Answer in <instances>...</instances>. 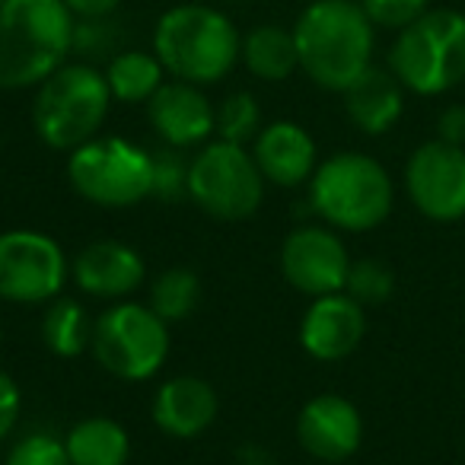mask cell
Masks as SVG:
<instances>
[{
	"instance_id": "ba28073f",
	"label": "cell",
	"mask_w": 465,
	"mask_h": 465,
	"mask_svg": "<svg viewBox=\"0 0 465 465\" xmlns=\"http://www.w3.org/2000/svg\"><path fill=\"white\" fill-rule=\"evenodd\" d=\"M90 351L105 373L143 382L160 373L169 357V322H163L150 303L118 300L93 325Z\"/></svg>"
},
{
	"instance_id": "4316f807",
	"label": "cell",
	"mask_w": 465,
	"mask_h": 465,
	"mask_svg": "<svg viewBox=\"0 0 465 465\" xmlns=\"http://www.w3.org/2000/svg\"><path fill=\"white\" fill-rule=\"evenodd\" d=\"M4 465H71V456L64 440L52 433H26L20 443H14Z\"/></svg>"
},
{
	"instance_id": "d6a6232c",
	"label": "cell",
	"mask_w": 465,
	"mask_h": 465,
	"mask_svg": "<svg viewBox=\"0 0 465 465\" xmlns=\"http://www.w3.org/2000/svg\"><path fill=\"white\" fill-rule=\"evenodd\" d=\"M240 462L242 465H268V452L262 450V446L249 443V446H242V450H240Z\"/></svg>"
},
{
	"instance_id": "6da1fadb",
	"label": "cell",
	"mask_w": 465,
	"mask_h": 465,
	"mask_svg": "<svg viewBox=\"0 0 465 465\" xmlns=\"http://www.w3.org/2000/svg\"><path fill=\"white\" fill-rule=\"evenodd\" d=\"M373 23L354 0H316L293 26L303 74L316 86L344 93L373 64Z\"/></svg>"
},
{
	"instance_id": "ac0fdd59",
	"label": "cell",
	"mask_w": 465,
	"mask_h": 465,
	"mask_svg": "<svg viewBox=\"0 0 465 465\" xmlns=\"http://www.w3.org/2000/svg\"><path fill=\"white\" fill-rule=\"evenodd\" d=\"M217 392L201 376H173L153 395V420L166 437L194 440L217 420Z\"/></svg>"
},
{
	"instance_id": "d4e9b609",
	"label": "cell",
	"mask_w": 465,
	"mask_h": 465,
	"mask_svg": "<svg viewBox=\"0 0 465 465\" xmlns=\"http://www.w3.org/2000/svg\"><path fill=\"white\" fill-rule=\"evenodd\" d=\"M262 131V109L249 93H232L213 109V134L226 143H252Z\"/></svg>"
},
{
	"instance_id": "1f68e13d",
	"label": "cell",
	"mask_w": 465,
	"mask_h": 465,
	"mask_svg": "<svg viewBox=\"0 0 465 465\" xmlns=\"http://www.w3.org/2000/svg\"><path fill=\"white\" fill-rule=\"evenodd\" d=\"M77 20H105L122 0H64Z\"/></svg>"
},
{
	"instance_id": "f1b7e54d",
	"label": "cell",
	"mask_w": 465,
	"mask_h": 465,
	"mask_svg": "<svg viewBox=\"0 0 465 465\" xmlns=\"http://www.w3.org/2000/svg\"><path fill=\"white\" fill-rule=\"evenodd\" d=\"M361 7L373 26L401 33L427 14V0H361Z\"/></svg>"
},
{
	"instance_id": "8992f818",
	"label": "cell",
	"mask_w": 465,
	"mask_h": 465,
	"mask_svg": "<svg viewBox=\"0 0 465 465\" xmlns=\"http://www.w3.org/2000/svg\"><path fill=\"white\" fill-rule=\"evenodd\" d=\"M389 71L418 96H440L465 80V14L427 10L389 52Z\"/></svg>"
},
{
	"instance_id": "9a60e30c",
	"label": "cell",
	"mask_w": 465,
	"mask_h": 465,
	"mask_svg": "<svg viewBox=\"0 0 465 465\" xmlns=\"http://www.w3.org/2000/svg\"><path fill=\"white\" fill-rule=\"evenodd\" d=\"M74 281L86 297L96 300H128L147 281V265L141 252L118 240H96L80 249V255L71 265Z\"/></svg>"
},
{
	"instance_id": "4dcf8cb0",
	"label": "cell",
	"mask_w": 465,
	"mask_h": 465,
	"mask_svg": "<svg viewBox=\"0 0 465 465\" xmlns=\"http://www.w3.org/2000/svg\"><path fill=\"white\" fill-rule=\"evenodd\" d=\"M437 137L446 143H465V105H450L443 115L437 118Z\"/></svg>"
},
{
	"instance_id": "3957f363",
	"label": "cell",
	"mask_w": 465,
	"mask_h": 465,
	"mask_svg": "<svg viewBox=\"0 0 465 465\" xmlns=\"http://www.w3.org/2000/svg\"><path fill=\"white\" fill-rule=\"evenodd\" d=\"M240 33L220 10L179 4L153 29V54L166 74L194 86L223 80L240 61Z\"/></svg>"
},
{
	"instance_id": "9c48e42d",
	"label": "cell",
	"mask_w": 465,
	"mask_h": 465,
	"mask_svg": "<svg viewBox=\"0 0 465 465\" xmlns=\"http://www.w3.org/2000/svg\"><path fill=\"white\" fill-rule=\"evenodd\" d=\"M188 198L213 220L240 223L255 217L265 198V175L240 143L211 141L188 163Z\"/></svg>"
},
{
	"instance_id": "83f0119b",
	"label": "cell",
	"mask_w": 465,
	"mask_h": 465,
	"mask_svg": "<svg viewBox=\"0 0 465 465\" xmlns=\"http://www.w3.org/2000/svg\"><path fill=\"white\" fill-rule=\"evenodd\" d=\"M188 163L175 147L153 153V194L163 201H175L188 194Z\"/></svg>"
},
{
	"instance_id": "cb8c5ba5",
	"label": "cell",
	"mask_w": 465,
	"mask_h": 465,
	"mask_svg": "<svg viewBox=\"0 0 465 465\" xmlns=\"http://www.w3.org/2000/svg\"><path fill=\"white\" fill-rule=\"evenodd\" d=\"M201 303V278L192 268H166L150 287V310L163 322H185Z\"/></svg>"
},
{
	"instance_id": "ffe728a7",
	"label": "cell",
	"mask_w": 465,
	"mask_h": 465,
	"mask_svg": "<svg viewBox=\"0 0 465 465\" xmlns=\"http://www.w3.org/2000/svg\"><path fill=\"white\" fill-rule=\"evenodd\" d=\"M71 465H124L131 456V437L115 418L93 414L67 430L64 437Z\"/></svg>"
},
{
	"instance_id": "603a6c76",
	"label": "cell",
	"mask_w": 465,
	"mask_h": 465,
	"mask_svg": "<svg viewBox=\"0 0 465 465\" xmlns=\"http://www.w3.org/2000/svg\"><path fill=\"white\" fill-rule=\"evenodd\" d=\"M163 74L166 67L160 64L156 54L122 52L105 67V84L118 103H150V96L163 86Z\"/></svg>"
},
{
	"instance_id": "44dd1931",
	"label": "cell",
	"mask_w": 465,
	"mask_h": 465,
	"mask_svg": "<svg viewBox=\"0 0 465 465\" xmlns=\"http://www.w3.org/2000/svg\"><path fill=\"white\" fill-rule=\"evenodd\" d=\"M240 61L255 74L259 80H287L300 67L297 39L293 29L281 26H255L252 33L242 35L240 42Z\"/></svg>"
},
{
	"instance_id": "8fae6325",
	"label": "cell",
	"mask_w": 465,
	"mask_h": 465,
	"mask_svg": "<svg viewBox=\"0 0 465 465\" xmlns=\"http://www.w3.org/2000/svg\"><path fill=\"white\" fill-rule=\"evenodd\" d=\"M405 192L411 204L433 223H456L465 217V147L427 141L408 156Z\"/></svg>"
},
{
	"instance_id": "7c38bea8",
	"label": "cell",
	"mask_w": 465,
	"mask_h": 465,
	"mask_svg": "<svg viewBox=\"0 0 465 465\" xmlns=\"http://www.w3.org/2000/svg\"><path fill=\"white\" fill-rule=\"evenodd\" d=\"M281 272L293 291L312 300L341 293L351 272L348 246L331 226H297L281 246Z\"/></svg>"
},
{
	"instance_id": "d6986e66",
	"label": "cell",
	"mask_w": 465,
	"mask_h": 465,
	"mask_svg": "<svg viewBox=\"0 0 465 465\" xmlns=\"http://www.w3.org/2000/svg\"><path fill=\"white\" fill-rule=\"evenodd\" d=\"M344 96V112L354 122L357 131L363 134H386L399 124L401 109H405V86L399 84L392 71L370 64L348 90Z\"/></svg>"
},
{
	"instance_id": "e0dca14e",
	"label": "cell",
	"mask_w": 465,
	"mask_h": 465,
	"mask_svg": "<svg viewBox=\"0 0 465 465\" xmlns=\"http://www.w3.org/2000/svg\"><path fill=\"white\" fill-rule=\"evenodd\" d=\"M252 156L259 163L265 182L281 188H297L312 179L316 160V141L310 131L297 122H274L259 131L252 141Z\"/></svg>"
},
{
	"instance_id": "7a4b0ae2",
	"label": "cell",
	"mask_w": 465,
	"mask_h": 465,
	"mask_svg": "<svg viewBox=\"0 0 465 465\" xmlns=\"http://www.w3.org/2000/svg\"><path fill=\"white\" fill-rule=\"evenodd\" d=\"M64 0H0V90L39 86L74 52Z\"/></svg>"
},
{
	"instance_id": "484cf974",
	"label": "cell",
	"mask_w": 465,
	"mask_h": 465,
	"mask_svg": "<svg viewBox=\"0 0 465 465\" xmlns=\"http://www.w3.org/2000/svg\"><path fill=\"white\" fill-rule=\"evenodd\" d=\"M392 291H395V274L389 272L386 262H380V259L351 262L344 293H348V297H354L361 306L386 303V300L392 297Z\"/></svg>"
},
{
	"instance_id": "52a82bcc",
	"label": "cell",
	"mask_w": 465,
	"mask_h": 465,
	"mask_svg": "<svg viewBox=\"0 0 465 465\" xmlns=\"http://www.w3.org/2000/svg\"><path fill=\"white\" fill-rule=\"evenodd\" d=\"M67 179L96 207H134L153 194V153L124 137H93L71 150Z\"/></svg>"
},
{
	"instance_id": "5bb4252c",
	"label": "cell",
	"mask_w": 465,
	"mask_h": 465,
	"mask_svg": "<svg viewBox=\"0 0 465 465\" xmlns=\"http://www.w3.org/2000/svg\"><path fill=\"white\" fill-rule=\"evenodd\" d=\"M367 335V316L363 306L348 293H329L316 297L300 322V344L312 361L335 363L351 357L361 348Z\"/></svg>"
},
{
	"instance_id": "2e32d148",
	"label": "cell",
	"mask_w": 465,
	"mask_h": 465,
	"mask_svg": "<svg viewBox=\"0 0 465 465\" xmlns=\"http://www.w3.org/2000/svg\"><path fill=\"white\" fill-rule=\"evenodd\" d=\"M147 118L156 134L175 150L207 143V137L213 134V105L207 103L201 86L185 84V80L163 84L150 96Z\"/></svg>"
},
{
	"instance_id": "4fadbf2b",
	"label": "cell",
	"mask_w": 465,
	"mask_h": 465,
	"mask_svg": "<svg viewBox=\"0 0 465 465\" xmlns=\"http://www.w3.org/2000/svg\"><path fill=\"white\" fill-rule=\"evenodd\" d=\"M297 440L319 462H344L361 450L363 418L351 399L322 392L300 408Z\"/></svg>"
},
{
	"instance_id": "f546056e",
	"label": "cell",
	"mask_w": 465,
	"mask_h": 465,
	"mask_svg": "<svg viewBox=\"0 0 465 465\" xmlns=\"http://www.w3.org/2000/svg\"><path fill=\"white\" fill-rule=\"evenodd\" d=\"M20 408H23L20 386L14 382V376H7L0 370V443L14 433L16 420H20Z\"/></svg>"
},
{
	"instance_id": "836d02e7",
	"label": "cell",
	"mask_w": 465,
	"mask_h": 465,
	"mask_svg": "<svg viewBox=\"0 0 465 465\" xmlns=\"http://www.w3.org/2000/svg\"><path fill=\"white\" fill-rule=\"evenodd\" d=\"M0 335H4V325H0Z\"/></svg>"
},
{
	"instance_id": "277c9868",
	"label": "cell",
	"mask_w": 465,
	"mask_h": 465,
	"mask_svg": "<svg viewBox=\"0 0 465 465\" xmlns=\"http://www.w3.org/2000/svg\"><path fill=\"white\" fill-rule=\"evenodd\" d=\"M310 204L331 230L367 232L392 213L395 188L382 163L344 150L316 166L310 179Z\"/></svg>"
},
{
	"instance_id": "7402d4cb",
	"label": "cell",
	"mask_w": 465,
	"mask_h": 465,
	"mask_svg": "<svg viewBox=\"0 0 465 465\" xmlns=\"http://www.w3.org/2000/svg\"><path fill=\"white\" fill-rule=\"evenodd\" d=\"M93 325L96 322L84 310V303L58 297L42 316V341L54 357H80L93 344Z\"/></svg>"
},
{
	"instance_id": "5b68a950",
	"label": "cell",
	"mask_w": 465,
	"mask_h": 465,
	"mask_svg": "<svg viewBox=\"0 0 465 465\" xmlns=\"http://www.w3.org/2000/svg\"><path fill=\"white\" fill-rule=\"evenodd\" d=\"M112 105L105 74L90 64H61L39 84L33 99V128L52 150H77L99 134Z\"/></svg>"
},
{
	"instance_id": "30bf717a",
	"label": "cell",
	"mask_w": 465,
	"mask_h": 465,
	"mask_svg": "<svg viewBox=\"0 0 465 465\" xmlns=\"http://www.w3.org/2000/svg\"><path fill=\"white\" fill-rule=\"evenodd\" d=\"M64 249L39 230L0 232V300L7 303H52L67 284Z\"/></svg>"
}]
</instances>
